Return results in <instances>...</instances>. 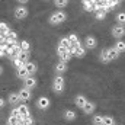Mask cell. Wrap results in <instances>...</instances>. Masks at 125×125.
I'll use <instances>...</instances> for the list:
<instances>
[{
  "instance_id": "cell-1",
  "label": "cell",
  "mask_w": 125,
  "mask_h": 125,
  "mask_svg": "<svg viewBox=\"0 0 125 125\" xmlns=\"http://www.w3.org/2000/svg\"><path fill=\"white\" fill-rule=\"evenodd\" d=\"M52 89H54V92H55V93H61L62 90H64V79H62L61 74H58V76H55V77H54Z\"/></svg>"
},
{
  "instance_id": "cell-2",
  "label": "cell",
  "mask_w": 125,
  "mask_h": 125,
  "mask_svg": "<svg viewBox=\"0 0 125 125\" xmlns=\"http://www.w3.org/2000/svg\"><path fill=\"white\" fill-rule=\"evenodd\" d=\"M65 18H67V15L64 13V12H55V13H52L51 15V18H50V23H52V25H58V23H61L65 21Z\"/></svg>"
},
{
  "instance_id": "cell-3",
  "label": "cell",
  "mask_w": 125,
  "mask_h": 125,
  "mask_svg": "<svg viewBox=\"0 0 125 125\" xmlns=\"http://www.w3.org/2000/svg\"><path fill=\"white\" fill-rule=\"evenodd\" d=\"M57 54H58V57H60V61L62 62H67L70 58H71V51L70 50H67V48H62V47H58V50H57Z\"/></svg>"
},
{
  "instance_id": "cell-4",
  "label": "cell",
  "mask_w": 125,
  "mask_h": 125,
  "mask_svg": "<svg viewBox=\"0 0 125 125\" xmlns=\"http://www.w3.org/2000/svg\"><path fill=\"white\" fill-rule=\"evenodd\" d=\"M112 35L115 36V38H122L125 35V28H124V25H115L114 28H112Z\"/></svg>"
},
{
  "instance_id": "cell-5",
  "label": "cell",
  "mask_w": 125,
  "mask_h": 125,
  "mask_svg": "<svg viewBox=\"0 0 125 125\" xmlns=\"http://www.w3.org/2000/svg\"><path fill=\"white\" fill-rule=\"evenodd\" d=\"M15 16H16V19H23V18H26V16H28V9H26L25 6H19V7H16V10H15Z\"/></svg>"
},
{
  "instance_id": "cell-6",
  "label": "cell",
  "mask_w": 125,
  "mask_h": 125,
  "mask_svg": "<svg viewBox=\"0 0 125 125\" xmlns=\"http://www.w3.org/2000/svg\"><path fill=\"white\" fill-rule=\"evenodd\" d=\"M70 51H71V54L73 55H76V57H84V54H86V50H84V47H82V45H79V47H76V48H70Z\"/></svg>"
},
{
  "instance_id": "cell-7",
  "label": "cell",
  "mask_w": 125,
  "mask_h": 125,
  "mask_svg": "<svg viewBox=\"0 0 125 125\" xmlns=\"http://www.w3.org/2000/svg\"><path fill=\"white\" fill-rule=\"evenodd\" d=\"M19 97H21V100H22V102H28V100L31 99V89L23 87V89L19 92Z\"/></svg>"
},
{
  "instance_id": "cell-8",
  "label": "cell",
  "mask_w": 125,
  "mask_h": 125,
  "mask_svg": "<svg viewBox=\"0 0 125 125\" xmlns=\"http://www.w3.org/2000/svg\"><path fill=\"white\" fill-rule=\"evenodd\" d=\"M36 106H38L39 109H48V106H50V99H48V97H39L38 102H36Z\"/></svg>"
},
{
  "instance_id": "cell-9",
  "label": "cell",
  "mask_w": 125,
  "mask_h": 125,
  "mask_svg": "<svg viewBox=\"0 0 125 125\" xmlns=\"http://www.w3.org/2000/svg\"><path fill=\"white\" fill-rule=\"evenodd\" d=\"M96 44H97V41H96V38L92 36V35H89V36H86V39H84V45H86V48H94L96 47Z\"/></svg>"
},
{
  "instance_id": "cell-10",
  "label": "cell",
  "mask_w": 125,
  "mask_h": 125,
  "mask_svg": "<svg viewBox=\"0 0 125 125\" xmlns=\"http://www.w3.org/2000/svg\"><path fill=\"white\" fill-rule=\"evenodd\" d=\"M35 86H36V80H35V77L29 76V77L25 79V87H26V89H33Z\"/></svg>"
},
{
  "instance_id": "cell-11",
  "label": "cell",
  "mask_w": 125,
  "mask_h": 125,
  "mask_svg": "<svg viewBox=\"0 0 125 125\" xmlns=\"http://www.w3.org/2000/svg\"><path fill=\"white\" fill-rule=\"evenodd\" d=\"M18 109H19V114H21V118H22V119L31 115V114H29V108H28L26 105H21Z\"/></svg>"
},
{
  "instance_id": "cell-12",
  "label": "cell",
  "mask_w": 125,
  "mask_h": 125,
  "mask_svg": "<svg viewBox=\"0 0 125 125\" xmlns=\"http://www.w3.org/2000/svg\"><path fill=\"white\" fill-rule=\"evenodd\" d=\"M86 102H87V99H86L83 94H79V96H76V105H77L79 108H82V109H83V106L86 105Z\"/></svg>"
},
{
  "instance_id": "cell-13",
  "label": "cell",
  "mask_w": 125,
  "mask_h": 125,
  "mask_svg": "<svg viewBox=\"0 0 125 125\" xmlns=\"http://www.w3.org/2000/svg\"><path fill=\"white\" fill-rule=\"evenodd\" d=\"M83 7H84V10L92 12V10H94V1H92V0H83Z\"/></svg>"
},
{
  "instance_id": "cell-14",
  "label": "cell",
  "mask_w": 125,
  "mask_h": 125,
  "mask_svg": "<svg viewBox=\"0 0 125 125\" xmlns=\"http://www.w3.org/2000/svg\"><path fill=\"white\" fill-rule=\"evenodd\" d=\"M93 111H94V103H92V102L87 100L86 105L83 106V112H84V114H92Z\"/></svg>"
},
{
  "instance_id": "cell-15",
  "label": "cell",
  "mask_w": 125,
  "mask_h": 125,
  "mask_svg": "<svg viewBox=\"0 0 125 125\" xmlns=\"http://www.w3.org/2000/svg\"><path fill=\"white\" fill-rule=\"evenodd\" d=\"M29 76H31V74L28 73V70H26L25 67L18 68V77H19V79H23V80H25V79H26V77H29Z\"/></svg>"
},
{
  "instance_id": "cell-16",
  "label": "cell",
  "mask_w": 125,
  "mask_h": 125,
  "mask_svg": "<svg viewBox=\"0 0 125 125\" xmlns=\"http://www.w3.org/2000/svg\"><path fill=\"white\" fill-rule=\"evenodd\" d=\"M25 68H26V70H28V73H29V74H35V73H36V64H35V62H26V64H25Z\"/></svg>"
},
{
  "instance_id": "cell-17",
  "label": "cell",
  "mask_w": 125,
  "mask_h": 125,
  "mask_svg": "<svg viewBox=\"0 0 125 125\" xmlns=\"http://www.w3.org/2000/svg\"><path fill=\"white\" fill-rule=\"evenodd\" d=\"M65 70H67V64H65V62L60 61L57 65H55V71H57V74H62Z\"/></svg>"
},
{
  "instance_id": "cell-18",
  "label": "cell",
  "mask_w": 125,
  "mask_h": 125,
  "mask_svg": "<svg viewBox=\"0 0 125 125\" xmlns=\"http://www.w3.org/2000/svg\"><path fill=\"white\" fill-rule=\"evenodd\" d=\"M21 102V97H19V93H12L9 96V103L10 105H16Z\"/></svg>"
},
{
  "instance_id": "cell-19",
  "label": "cell",
  "mask_w": 125,
  "mask_h": 125,
  "mask_svg": "<svg viewBox=\"0 0 125 125\" xmlns=\"http://www.w3.org/2000/svg\"><path fill=\"white\" fill-rule=\"evenodd\" d=\"M118 55H119V52H118L114 47L108 50V57H109V60H116V58H118Z\"/></svg>"
},
{
  "instance_id": "cell-20",
  "label": "cell",
  "mask_w": 125,
  "mask_h": 125,
  "mask_svg": "<svg viewBox=\"0 0 125 125\" xmlns=\"http://www.w3.org/2000/svg\"><path fill=\"white\" fill-rule=\"evenodd\" d=\"M9 31H10V29H9L7 23H4V22H0V35L6 38V35H7V32H9Z\"/></svg>"
},
{
  "instance_id": "cell-21",
  "label": "cell",
  "mask_w": 125,
  "mask_h": 125,
  "mask_svg": "<svg viewBox=\"0 0 125 125\" xmlns=\"http://www.w3.org/2000/svg\"><path fill=\"white\" fill-rule=\"evenodd\" d=\"M118 52H125V42L124 41H118L116 44H115V47H114Z\"/></svg>"
},
{
  "instance_id": "cell-22",
  "label": "cell",
  "mask_w": 125,
  "mask_h": 125,
  "mask_svg": "<svg viewBox=\"0 0 125 125\" xmlns=\"http://www.w3.org/2000/svg\"><path fill=\"white\" fill-rule=\"evenodd\" d=\"M18 58L22 60L23 62H28V60H29V51H21V54L18 55Z\"/></svg>"
},
{
  "instance_id": "cell-23",
  "label": "cell",
  "mask_w": 125,
  "mask_h": 125,
  "mask_svg": "<svg viewBox=\"0 0 125 125\" xmlns=\"http://www.w3.org/2000/svg\"><path fill=\"white\" fill-rule=\"evenodd\" d=\"M64 118H65L67 121H73V119L76 118V112H74V111H65V112H64Z\"/></svg>"
},
{
  "instance_id": "cell-24",
  "label": "cell",
  "mask_w": 125,
  "mask_h": 125,
  "mask_svg": "<svg viewBox=\"0 0 125 125\" xmlns=\"http://www.w3.org/2000/svg\"><path fill=\"white\" fill-rule=\"evenodd\" d=\"M60 47H62V48H67V50H70V48H71L70 39H68V38H62L61 41H60Z\"/></svg>"
},
{
  "instance_id": "cell-25",
  "label": "cell",
  "mask_w": 125,
  "mask_h": 125,
  "mask_svg": "<svg viewBox=\"0 0 125 125\" xmlns=\"http://www.w3.org/2000/svg\"><path fill=\"white\" fill-rule=\"evenodd\" d=\"M100 61L102 62H109V57H108V50H102L100 51Z\"/></svg>"
},
{
  "instance_id": "cell-26",
  "label": "cell",
  "mask_w": 125,
  "mask_h": 125,
  "mask_svg": "<svg viewBox=\"0 0 125 125\" xmlns=\"http://www.w3.org/2000/svg\"><path fill=\"white\" fill-rule=\"evenodd\" d=\"M106 10L105 9H102V10H96V19H99V21H102V19H105V16H106Z\"/></svg>"
},
{
  "instance_id": "cell-27",
  "label": "cell",
  "mask_w": 125,
  "mask_h": 125,
  "mask_svg": "<svg viewBox=\"0 0 125 125\" xmlns=\"http://www.w3.org/2000/svg\"><path fill=\"white\" fill-rule=\"evenodd\" d=\"M6 39H10V41H18V33L13 31H9L6 35Z\"/></svg>"
},
{
  "instance_id": "cell-28",
  "label": "cell",
  "mask_w": 125,
  "mask_h": 125,
  "mask_svg": "<svg viewBox=\"0 0 125 125\" xmlns=\"http://www.w3.org/2000/svg\"><path fill=\"white\" fill-rule=\"evenodd\" d=\"M13 64H15L16 68H22V67H25L26 62H23L22 60H19V58H13Z\"/></svg>"
},
{
  "instance_id": "cell-29",
  "label": "cell",
  "mask_w": 125,
  "mask_h": 125,
  "mask_svg": "<svg viewBox=\"0 0 125 125\" xmlns=\"http://www.w3.org/2000/svg\"><path fill=\"white\" fill-rule=\"evenodd\" d=\"M116 21H118V23H119V25H124V23H125V13H124V12H121V13H118V15H116Z\"/></svg>"
},
{
  "instance_id": "cell-30",
  "label": "cell",
  "mask_w": 125,
  "mask_h": 125,
  "mask_svg": "<svg viewBox=\"0 0 125 125\" xmlns=\"http://www.w3.org/2000/svg\"><path fill=\"white\" fill-rule=\"evenodd\" d=\"M102 125H115L112 116H103V124Z\"/></svg>"
},
{
  "instance_id": "cell-31",
  "label": "cell",
  "mask_w": 125,
  "mask_h": 125,
  "mask_svg": "<svg viewBox=\"0 0 125 125\" xmlns=\"http://www.w3.org/2000/svg\"><path fill=\"white\" fill-rule=\"evenodd\" d=\"M103 124V116H100V115H96L93 118V125H102Z\"/></svg>"
},
{
  "instance_id": "cell-32",
  "label": "cell",
  "mask_w": 125,
  "mask_h": 125,
  "mask_svg": "<svg viewBox=\"0 0 125 125\" xmlns=\"http://www.w3.org/2000/svg\"><path fill=\"white\" fill-rule=\"evenodd\" d=\"M54 3H55V6H57V7H65V6H67V3H68V0H55Z\"/></svg>"
},
{
  "instance_id": "cell-33",
  "label": "cell",
  "mask_w": 125,
  "mask_h": 125,
  "mask_svg": "<svg viewBox=\"0 0 125 125\" xmlns=\"http://www.w3.org/2000/svg\"><path fill=\"white\" fill-rule=\"evenodd\" d=\"M21 48H22V51H29V42L28 41H22L21 42Z\"/></svg>"
},
{
  "instance_id": "cell-34",
  "label": "cell",
  "mask_w": 125,
  "mask_h": 125,
  "mask_svg": "<svg viewBox=\"0 0 125 125\" xmlns=\"http://www.w3.org/2000/svg\"><path fill=\"white\" fill-rule=\"evenodd\" d=\"M32 124H33V121H32L31 115H29V116H26V118H23V124H22V125H32Z\"/></svg>"
},
{
  "instance_id": "cell-35",
  "label": "cell",
  "mask_w": 125,
  "mask_h": 125,
  "mask_svg": "<svg viewBox=\"0 0 125 125\" xmlns=\"http://www.w3.org/2000/svg\"><path fill=\"white\" fill-rule=\"evenodd\" d=\"M12 116H15V118H21V114H19V109H18V108H15V109L12 111Z\"/></svg>"
},
{
  "instance_id": "cell-36",
  "label": "cell",
  "mask_w": 125,
  "mask_h": 125,
  "mask_svg": "<svg viewBox=\"0 0 125 125\" xmlns=\"http://www.w3.org/2000/svg\"><path fill=\"white\" fill-rule=\"evenodd\" d=\"M4 54H6V47L4 48H0V57H4Z\"/></svg>"
},
{
  "instance_id": "cell-37",
  "label": "cell",
  "mask_w": 125,
  "mask_h": 125,
  "mask_svg": "<svg viewBox=\"0 0 125 125\" xmlns=\"http://www.w3.org/2000/svg\"><path fill=\"white\" fill-rule=\"evenodd\" d=\"M3 106H4V100L0 97V108H3Z\"/></svg>"
},
{
  "instance_id": "cell-38",
  "label": "cell",
  "mask_w": 125,
  "mask_h": 125,
  "mask_svg": "<svg viewBox=\"0 0 125 125\" xmlns=\"http://www.w3.org/2000/svg\"><path fill=\"white\" fill-rule=\"evenodd\" d=\"M18 1H19V3H26L28 0H18Z\"/></svg>"
},
{
  "instance_id": "cell-39",
  "label": "cell",
  "mask_w": 125,
  "mask_h": 125,
  "mask_svg": "<svg viewBox=\"0 0 125 125\" xmlns=\"http://www.w3.org/2000/svg\"><path fill=\"white\" fill-rule=\"evenodd\" d=\"M1 73H3V68H1V65H0V74H1Z\"/></svg>"
},
{
  "instance_id": "cell-40",
  "label": "cell",
  "mask_w": 125,
  "mask_h": 125,
  "mask_svg": "<svg viewBox=\"0 0 125 125\" xmlns=\"http://www.w3.org/2000/svg\"><path fill=\"white\" fill-rule=\"evenodd\" d=\"M92 1H94V0H92ZM94 3H96V1H94Z\"/></svg>"
},
{
  "instance_id": "cell-41",
  "label": "cell",
  "mask_w": 125,
  "mask_h": 125,
  "mask_svg": "<svg viewBox=\"0 0 125 125\" xmlns=\"http://www.w3.org/2000/svg\"><path fill=\"white\" fill-rule=\"evenodd\" d=\"M119 1H121V0H119Z\"/></svg>"
}]
</instances>
